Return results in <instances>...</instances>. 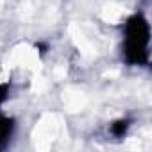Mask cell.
I'll return each instance as SVG.
<instances>
[{
  "label": "cell",
  "mask_w": 152,
  "mask_h": 152,
  "mask_svg": "<svg viewBox=\"0 0 152 152\" xmlns=\"http://www.w3.org/2000/svg\"><path fill=\"white\" fill-rule=\"evenodd\" d=\"M150 27L141 13L132 15L124 27V59L132 66H145L148 63Z\"/></svg>",
  "instance_id": "6da1fadb"
},
{
  "label": "cell",
  "mask_w": 152,
  "mask_h": 152,
  "mask_svg": "<svg viewBox=\"0 0 152 152\" xmlns=\"http://www.w3.org/2000/svg\"><path fill=\"white\" fill-rule=\"evenodd\" d=\"M15 131V122L13 118L7 116H0V148H4L7 145V141L11 140Z\"/></svg>",
  "instance_id": "7a4b0ae2"
},
{
  "label": "cell",
  "mask_w": 152,
  "mask_h": 152,
  "mask_svg": "<svg viewBox=\"0 0 152 152\" xmlns=\"http://www.w3.org/2000/svg\"><path fill=\"white\" fill-rule=\"evenodd\" d=\"M129 120H116V122H113L111 124V134H115V136H118V138H122L125 132H127V129H129Z\"/></svg>",
  "instance_id": "3957f363"
},
{
  "label": "cell",
  "mask_w": 152,
  "mask_h": 152,
  "mask_svg": "<svg viewBox=\"0 0 152 152\" xmlns=\"http://www.w3.org/2000/svg\"><path fill=\"white\" fill-rule=\"evenodd\" d=\"M7 93H9V86L7 84H0V104L7 99Z\"/></svg>",
  "instance_id": "277c9868"
}]
</instances>
